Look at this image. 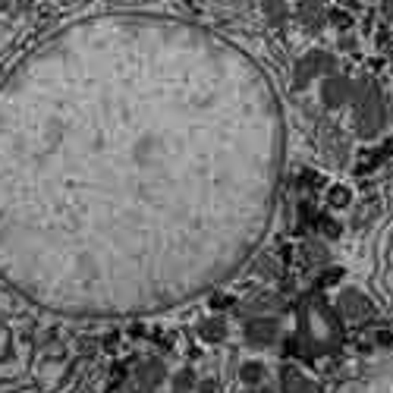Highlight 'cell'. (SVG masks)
Instances as JSON below:
<instances>
[{"mask_svg":"<svg viewBox=\"0 0 393 393\" xmlns=\"http://www.w3.org/2000/svg\"><path fill=\"white\" fill-rule=\"evenodd\" d=\"M277 334H280V321H277V318H255V321L246 328V340L258 349L270 347V343L277 340Z\"/></svg>","mask_w":393,"mask_h":393,"instance_id":"obj_3","label":"cell"},{"mask_svg":"<svg viewBox=\"0 0 393 393\" xmlns=\"http://www.w3.org/2000/svg\"><path fill=\"white\" fill-rule=\"evenodd\" d=\"M299 340L308 356H324L337 347L340 334H337V321L330 308L321 299H311L299 315Z\"/></svg>","mask_w":393,"mask_h":393,"instance_id":"obj_1","label":"cell"},{"mask_svg":"<svg viewBox=\"0 0 393 393\" xmlns=\"http://www.w3.org/2000/svg\"><path fill=\"white\" fill-rule=\"evenodd\" d=\"M139 378H142V384H158L164 378V368H161V362H148V365H142Z\"/></svg>","mask_w":393,"mask_h":393,"instance_id":"obj_7","label":"cell"},{"mask_svg":"<svg viewBox=\"0 0 393 393\" xmlns=\"http://www.w3.org/2000/svg\"><path fill=\"white\" fill-rule=\"evenodd\" d=\"M349 94H347V82L343 79H330V82H324V104L328 107H337L343 104Z\"/></svg>","mask_w":393,"mask_h":393,"instance_id":"obj_5","label":"cell"},{"mask_svg":"<svg viewBox=\"0 0 393 393\" xmlns=\"http://www.w3.org/2000/svg\"><path fill=\"white\" fill-rule=\"evenodd\" d=\"M201 337H205L208 343H220L223 337H227V324H223L220 318H208V321L201 324Z\"/></svg>","mask_w":393,"mask_h":393,"instance_id":"obj_6","label":"cell"},{"mask_svg":"<svg viewBox=\"0 0 393 393\" xmlns=\"http://www.w3.org/2000/svg\"><path fill=\"white\" fill-rule=\"evenodd\" d=\"M29 6H32V0H19V4H16V10H29Z\"/></svg>","mask_w":393,"mask_h":393,"instance_id":"obj_11","label":"cell"},{"mask_svg":"<svg viewBox=\"0 0 393 393\" xmlns=\"http://www.w3.org/2000/svg\"><path fill=\"white\" fill-rule=\"evenodd\" d=\"M330 205H334V208L349 205V192H347V189H334V192H330Z\"/></svg>","mask_w":393,"mask_h":393,"instance_id":"obj_10","label":"cell"},{"mask_svg":"<svg viewBox=\"0 0 393 393\" xmlns=\"http://www.w3.org/2000/svg\"><path fill=\"white\" fill-rule=\"evenodd\" d=\"M264 378V365L261 362H246L242 365V381L246 384H258Z\"/></svg>","mask_w":393,"mask_h":393,"instance_id":"obj_8","label":"cell"},{"mask_svg":"<svg viewBox=\"0 0 393 393\" xmlns=\"http://www.w3.org/2000/svg\"><path fill=\"white\" fill-rule=\"evenodd\" d=\"M337 311L343 318H349V321H365V318H371V302L358 289H343L340 302H337Z\"/></svg>","mask_w":393,"mask_h":393,"instance_id":"obj_2","label":"cell"},{"mask_svg":"<svg viewBox=\"0 0 393 393\" xmlns=\"http://www.w3.org/2000/svg\"><path fill=\"white\" fill-rule=\"evenodd\" d=\"M280 384H283V393H321V387L311 378L302 375L299 368H283Z\"/></svg>","mask_w":393,"mask_h":393,"instance_id":"obj_4","label":"cell"},{"mask_svg":"<svg viewBox=\"0 0 393 393\" xmlns=\"http://www.w3.org/2000/svg\"><path fill=\"white\" fill-rule=\"evenodd\" d=\"M264 10H268V16H270V19H277V23H280V19L287 16V10H283L280 0H277V4H274V0H264Z\"/></svg>","mask_w":393,"mask_h":393,"instance_id":"obj_9","label":"cell"},{"mask_svg":"<svg viewBox=\"0 0 393 393\" xmlns=\"http://www.w3.org/2000/svg\"><path fill=\"white\" fill-rule=\"evenodd\" d=\"M10 4L13 0H0V10H10Z\"/></svg>","mask_w":393,"mask_h":393,"instance_id":"obj_12","label":"cell"},{"mask_svg":"<svg viewBox=\"0 0 393 393\" xmlns=\"http://www.w3.org/2000/svg\"><path fill=\"white\" fill-rule=\"evenodd\" d=\"M258 393H274V390H270V387H261V390H258Z\"/></svg>","mask_w":393,"mask_h":393,"instance_id":"obj_13","label":"cell"}]
</instances>
